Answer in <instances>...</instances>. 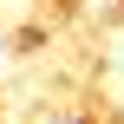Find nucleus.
I'll use <instances>...</instances> for the list:
<instances>
[{"instance_id":"nucleus-1","label":"nucleus","mask_w":124,"mask_h":124,"mask_svg":"<svg viewBox=\"0 0 124 124\" xmlns=\"http://www.w3.org/2000/svg\"><path fill=\"white\" fill-rule=\"evenodd\" d=\"M39 39H46V33H39V26H20V33H13V52H33V46H39Z\"/></svg>"}]
</instances>
